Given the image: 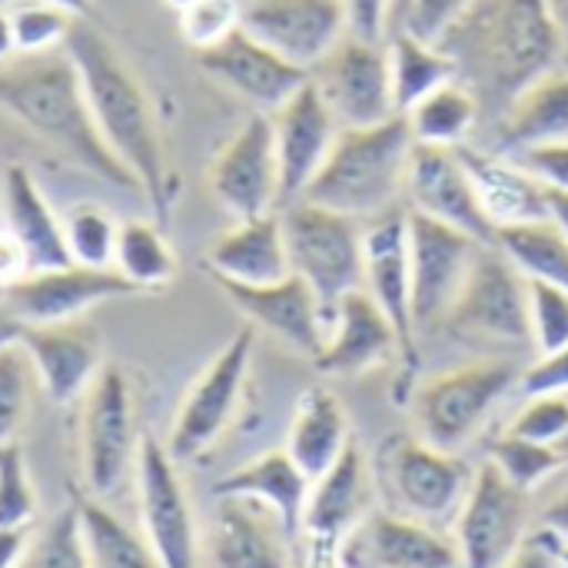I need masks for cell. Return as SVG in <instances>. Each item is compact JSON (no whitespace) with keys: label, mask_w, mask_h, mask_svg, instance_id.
<instances>
[{"label":"cell","mask_w":568,"mask_h":568,"mask_svg":"<svg viewBox=\"0 0 568 568\" xmlns=\"http://www.w3.org/2000/svg\"><path fill=\"white\" fill-rule=\"evenodd\" d=\"M63 50L80 73L83 97L103 143L136 180V190L146 196L153 220L163 226L173 213L176 176L166 163L156 110L140 77L87 17H77Z\"/></svg>","instance_id":"1"},{"label":"cell","mask_w":568,"mask_h":568,"mask_svg":"<svg viewBox=\"0 0 568 568\" xmlns=\"http://www.w3.org/2000/svg\"><path fill=\"white\" fill-rule=\"evenodd\" d=\"M0 110H7L17 123H23L30 133H37L43 143L60 150L87 173L120 190L136 186L126 166L103 143L83 97L80 73L63 47L47 53H17V60H3Z\"/></svg>","instance_id":"2"},{"label":"cell","mask_w":568,"mask_h":568,"mask_svg":"<svg viewBox=\"0 0 568 568\" xmlns=\"http://www.w3.org/2000/svg\"><path fill=\"white\" fill-rule=\"evenodd\" d=\"M456 27L469 33L476 77L503 110L552 73L562 57V27L552 0H476Z\"/></svg>","instance_id":"3"},{"label":"cell","mask_w":568,"mask_h":568,"mask_svg":"<svg viewBox=\"0 0 568 568\" xmlns=\"http://www.w3.org/2000/svg\"><path fill=\"white\" fill-rule=\"evenodd\" d=\"M413 130L399 113L376 126L339 130L326 163L306 186L303 200L353 220H373L399 206L406 196Z\"/></svg>","instance_id":"4"},{"label":"cell","mask_w":568,"mask_h":568,"mask_svg":"<svg viewBox=\"0 0 568 568\" xmlns=\"http://www.w3.org/2000/svg\"><path fill=\"white\" fill-rule=\"evenodd\" d=\"M283 233L290 266L310 283L326 320H333L343 296L363 290V226L336 210L296 200L283 206Z\"/></svg>","instance_id":"5"},{"label":"cell","mask_w":568,"mask_h":568,"mask_svg":"<svg viewBox=\"0 0 568 568\" xmlns=\"http://www.w3.org/2000/svg\"><path fill=\"white\" fill-rule=\"evenodd\" d=\"M80 399H83L80 409L83 479L97 499H106L126 483L130 469L136 466V449L143 433H136L133 389L120 366L103 363Z\"/></svg>","instance_id":"6"},{"label":"cell","mask_w":568,"mask_h":568,"mask_svg":"<svg viewBox=\"0 0 568 568\" xmlns=\"http://www.w3.org/2000/svg\"><path fill=\"white\" fill-rule=\"evenodd\" d=\"M516 383L519 373L509 363H473L429 379L413 399L423 439L436 449L459 453Z\"/></svg>","instance_id":"7"},{"label":"cell","mask_w":568,"mask_h":568,"mask_svg":"<svg viewBox=\"0 0 568 568\" xmlns=\"http://www.w3.org/2000/svg\"><path fill=\"white\" fill-rule=\"evenodd\" d=\"M379 456H383V479L399 516L419 519L436 529L456 523L476 476L456 453L436 449L423 436L419 439L396 436L386 443Z\"/></svg>","instance_id":"8"},{"label":"cell","mask_w":568,"mask_h":568,"mask_svg":"<svg viewBox=\"0 0 568 568\" xmlns=\"http://www.w3.org/2000/svg\"><path fill=\"white\" fill-rule=\"evenodd\" d=\"M253 346H256V333L240 329L193 379L190 393L183 396V403L176 409V419H173L170 439H166V453L176 463L200 459L226 433V426L240 406L243 386H246Z\"/></svg>","instance_id":"9"},{"label":"cell","mask_w":568,"mask_h":568,"mask_svg":"<svg viewBox=\"0 0 568 568\" xmlns=\"http://www.w3.org/2000/svg\"><path fill=\"white\" fill-rule=\"evenodd\" d=\"M443 326L496 343H532L529 280L499 246H483Z\"/></svg>","instance_id":"10"},{"label":"cell","mask_w":568,"mask_h":568,"mask_svg":"<svg viewBox=\"0 0 568 568\" xmlns=\"http://www.w3.org/2000/svg\"><path fill=\"white\" fill-rule=\"evenodd\" d=\"M320 97L333 110L343 130L376 126L399 116L393 100L389 47L386 40H363L346 30V37L310 70Z\"/></svg>","instance_id":"11"},{"label":"cell","mask_w":568,"mask_h":568,"mask_svg":"<svg viewBox=\"0 0 568 568\" xmlns=\"http://www.w3.org/2000/svg\"><path fill=\"white\" fill-rule=\"evenodd\" d=\"M453 526L463 568H503L529 539V493L483 463Z\"/></svg>","instance_id":"12"},{"label":"cell","mask_w":568,"mask_h":568,"mask_svg":"<svg viewBox=\"0 0 568 568\" xmlns=\"http://www.w3.org/2000/svg\"><path fill=\"white\" fill-rule=\"evenodd\" d=\"M136 499L143 536L153 546L160 568H196L200 562V536L190 496L176 473V459L166 453L156 436L143 433L136 449Z\"/></svg>","instance_id":"13"},{"label":"cell","mask_w":568,"mask_h":568,"mask_svg":"<svg viewBox=\"0 0 568 568\" xmlns=\"http://www.w3.org/2000/svg\"><path fill=\"white\" fill-rule=\"evenodd\" d=\"M406 220H409L413 326L416 333H426L433 326H443L483 243L416 210H406Z\"/></svg>","instance_id":"14"},{"label":"cell","mask_w":568,"mask_h":568,"mask_svg":"<svg viewBox=\"0 0 568 568\" xmlns=\"http://www.w3.org/2000/svg\"><path fill=\"white\" fill-rule=\"evenodd\" d=\"M213 200L236 220H253L280 206V163L270 113H253L216 153L206 173Z\"/></svg>","instance_id":"15"},{"label":"cell","mask_w":568,"mask_h":568,"mask_svg":"<svg viewBox=\"0 0 568 568\" xmlns=\"http://www.w3.org/2000/svg\"><path fill=\"white\" fill-rule=\"evenodd\" d=\"M140 290L113 266H80V263H63L50 270H33L10 290H3V303L23 326H40V323H70L80 320L97 303L136 296Z\"/></svg>","instance_id":"16"},{"label":"cell","mask_w":568,"mask_h":568,"mask_svg":"<svg viewBox=\"0 0 568 568\" xmlns=\"http://www.w3.org/2000/svg\"><path fill=\"white\" fill-rule=\"evenodd\" d=\"M406 196H409V210L426 213V216L473 236L483 246H496L499 230L489 220V213L483 210L473 176L466 173L456 146L416 143L413 156H409Z\"/></svg>","instance_id":"17"},{"label":"cell","mask_w":568,"mask_h":568,"mask_svg":"<svg viewBox=\"0 0 568 568\" xmlns=\"http://www.w3.org/2000/svg\"><path fill=\"white\" fill-rule=\"evenodd\" d=\"M270 123L280 163V206H290L303 200L306 186L326 163L343 126L320 97L313 80H306L283 106H276L270 113Z\"/></svg>","instance_id":"18"},{"label":"cell","mask_w":568,"mask_h":568,"mask_svg":"<svg viewBox=\"0 0 568 568\" xmlns=\"http://www.w3.org/2000/svg\"><path fill=\"white\" fill-rule=\"evenodd\" d=\"M196 63L216 83L253 103L260 113H273L310 80V70L280 57L273 47H266L250 30H243V23L220 43L196 50Z\"/></svg>","instance_id":"19"},{"label":"cell","mask_w":568,"mask_h":568,"mask_svg":"<svg viewBox=\"0 0 568 568\" xmlns=\"http://www.w3.org/2000/svg\"><path fill=\"white\" fill-rule=\"evenodd\" d=\"M339 568H463L456 539L399 513H369L339 546Z\"/></svg>","instance_id":"20"},{"label":"cell","mask_w":568,"mask_h":568,"mask_svg":"<svg viewBox=\"0 0 568 568\" xmlns=\"http://www.w3.org/2000/svg\"><path fill=\"white\" fill-rule=\"evenodd\" d=\"M243 30L290 63L313 70L346 37V10L343 0H250Z\"/></svg>","instance_id":"21"},{"label":"cell","mask_w":568,"mask_h":568,"mask_svg":"<svg viewBox=\"0 0 568 568\" xmlns=\"http://www.w3.org/2000/svg\"><path fill=\"white\" fill-rule=\"evenodd\" d=\"M363 290L396 326L403 356H416L413 326V276H409V220L396 206L363 226Z\"/></svg>","instance_id":"22"},{"label":"cell","mask_w":568,"mask_h":568,"mask_svg":"<svg viewBox=\"0 0 568 568\" xmlns=\"http://www.w3.org/2000/svg\"><path fill=\"white\" fill-rule=\"evenodd\" d=\"M216 286L230 296V303L253 326L266 329L270 336H276L280 343H286L290 349H296L310 359L320 356V349L326 343L329 320L303 276L290 273V276H283L276 283H263V286L216 280Z\"/></svg>","instance_id":"23"},{"label":"cell","mask_w":568,"mask_h":568,"mask_svg":"<svg viewBox=\"0 0 568 568\" xmlns=\"http://www.w3.org/2000/svg\"><path fill=\"white\" fill-rule=\"evenodd\" d=\"M373 499H376L373 466L359 449V443H349L346 453L329 466V473H323L313 483L300 539L339 552L343 539L373 513Z\"/></svg>","instance_id":"24"},{"label":"cell","mask_w":568,"mask_h":568,"mask_svg":"<svg viewBox=\"0 0 568 568\" xmlns=\"http://www.w3.org/2000/svg\"><path fill=\"white\" fill-rule=\"evenodd\" d=\"M17 343L30 356L37 383L57 406L77 403L103 366L100 336L80 320L23 326Z\"/></svg>","instance_id":"25"},{"label":"cell","mask_w":568,"mask_h":568,"mask_svg":"<svg viewBox=\"0 0 568 568\" xmlns=\"http://www.w3.org/2000/svg\"><path fill=\"white\" fill-rule=\"evenodd\" d=\"M396 353H403V346L389 316L366 290H353L339 300L326 329V343L313 366L323 376H359L373 366L389 363Z\"/></svg>","instance_id":"26"},{"label":"cell","mask_w":568,"mask_h":568,"mask_svg":"<svg viewBox=\"0 0 568 568\" xmlns=\"http://www.w3.org/2000/svg\"><path fill=\"white\" fill-rule=\"evenodd\" d=\"M210 559L216 568H290L293 542L266 506L243 496H216Z\"/></svg>","instance_id":"27"},{"label":"cell","mask_w":568,"mask_h":568,"mask_svg":"<svg viewBox=\"0 0 568 568\" xmlns=\"http://www.w3.org/2000/svg\"><path fill=\"white\" fill-rule=\"evenodd\" d=\"M206 266L213 280H230L243 286L276 283L293 273L283 216L263 213L253 220H236L226 233H220L206 250Z\"/></svg>","instance_id":"28"},{"label":"cell","mask_w":568,"mask_h":568,"mask_svg":"<svg viewBox=\"0 0 568 568\" xmlns=\"http://www.w3.org/2000/svg\"><path fill=\"white\" fill-rule=\"evenodd\" d=\"M456 153H459L466 173L473 176L479 203L489 213V220L496 223V230L549 220L546 186L529 170H523L516 160H506L499 153H483L466 143L456 146Z\"/></svg>","instance_id":"29"},{"label":"cell","mask_w":568,"mask_h":568,"mask_svg":"<svg viewBox=\"0 0 568 568\" xmlns=\"http://www.w3.org/2000/svg\"><path fill=\"white\" fill-rule=\"evenodd\" d=\"M310 489H313L310 476L293 463L286 449H270L216 483V496H243L266 506L280 519L290 542H296L303 532Z\"/></svg>","instance_id":"30"},{"label":"cell","mask_w":568,"mask_h":568,"mask_svg":"<svg viewBox=\"0 0 568 568\" xmlns=\"http://www.w3.org/2000/svg\"><path fill=\"white\" fill-rule=\"evenodd\" d=\"M3 216H7V230L23 243L33 270L70 263L60 216L47 203L33 173L20 163H10L3 173Z\"/></svg>","instance_id":"31"},{"label":"cell","mask_w":568,"mask_h":568,"mask_svg":"<svg viewBox=\"0 0 568 568\" xmlns=\"http://www.w3.org/2000/svg\"><path fill=\"white\" fill-rule=\"evenodd\" d=\"M349 419L339 396L326 386H310L296 399V413L290 423L286 453L293 463L316 483L349 446Z\"/></svg>","instance_id":"32"},{"label":"cell","mask_w":568,"mask_h":568,"mask_svg":"<svg viewBox=\"0 0 568 568\" xmlns=\"http://www.w3.org/2000/svg\"><path fill=\"white\" fill-rule=\"evenodd\" d=\"M568 136V73H546L526 87L503 116L499 143L506 153H519L539 143Z\"/></svg>","instance_id":"33"},{"label":"cell","mask_w":568,"mask_h":568,"mask_svg":"<svg viewBox=\"0 0 568 568\" xmlns=\"http://www.w3.org/2000/svg\"><path fill=\"white\" fill-rule=\"evenodd\" d=\"M386 47H389L393 100H396V113L403 116L433 90L459 80V63L443 43H429L409 30H393Z\"/></svg>","instance_id":"34"},{"label":"cell","mask_w":568,"mask_h":568,"mask_svg":"<svg viewBox=\"0 0 568 568\" xmlns=\"http://www.w3.org/2000/svg\"><path fill=\"white\" fill-rule=\"evenodd\" d=\"M77 516L93 568H160V559L146 542V536L130 529L97 496L77 499Z\"/></svg>","instance_id":"35"},{"label":"cell","mask_w":568,"mask_h":568,"mask_svg":"<svg viewBox=\"0 0 568 568\" xmlns=\"http://www.w3.org/2000/svg\"><path fill=\"white\" fill-rule=\"evenodd\" d=\"M496 246L519 266L526 280H542L568 290V236L552 220L503 226Z\"/></svg>","instance_id":"36"},{"label":"cell","mask_w":568,"mask_h":568,"mask_svg":"<svg viewBox=\"0 0 568 568\" xmlns=\"http://www.w3.org/2000/svg\"><path fill=\"white\" fill-rule=\"evenodd\" d=\"M476 116H479V100L459 80L433 90L406 113L413 140L429 146H463L469 130L476 126Z\"/></svg>","instance_id":"37"},{"label":"cell","mask_w":568,"mask_h":568,"mask_svg":"<svg viewBox=\"0 0 568 568\" xmlns=\"http://www.w3.org/2000/svg\"><path fill=\"white\" fill-rule=\"evenodd\" d=\"M113 270H120L140 293H153V290L170 286L176 276V256L163 236V226L143 223V220L120 223Z\"/></svg>","instance_id":"38"},{"label":"cell","mask_w":568,"mask_h":568,"mask_svg":"<svg viewBox=\"0 0 568 568\" xmlns=\"http://www.w3.org/2000/svg\"><path fill=\"white\" fill-rule=\"evenodd\" d=\"M60 226H63V243H67L70 263L97 266V270L113 266L120 223L113 220L110 210H103L97 203H77L60 216Z\"/></svg>","instance_id":"39"},{"label":"cell","mask_w":568,"mask_h":568,"mask_svg":"<svg viewBox=\"0 0 568 568\" xmlns=\"http://www.w3.org/2000/svg\"><path fill=\"white\" fill-rule=\"evenodd\" d=\"M17 568H93L83 546L77 503L60 509L43 529H37L27 539V549Z\"/></svg>","instance_id":"40"},{"label":"cell","mask_w":568,"mask_h":568,"mask_svg":"<svg viewBox=\"0 0 568 568\" xmlns=\"http://www.w3.org/2000/svg\"><path fill=\"white\" fill-rule=\"evenodd\" d=\"M489 463L523 493H532L539 483H546L552 473H559L566 466L562 456L556 453V446L532 443V439H523L513 433H506L493 443Z\"/></svg>","instance_id":"41"},{"label":"cell","mask_w":568,"mask_h":568,"mask_svg":"<svg viewBox=\"0 0 568 568\" xmlns=\"http://www.w3.org/2000/svg\"><path fill=\"white\" fill-rule=\"evenodd\" d=\"M77 17L47 3V0H23L10 10V27H13V43L17 53H47L60 50L73 30Z\"/></svg>","instance_id":"42"},{"label":"cell","mask_w":568,"mask_h":568,"mask_svg":"<svg viewBox=\"0 0 568 568\" xmlns=\"http://www.w3.org/2000/svg\"><path fill=\"white\" fill-rule=\"evenodd\" d=\"M37 516V493L17 439L0 446V526L27 529Z\"/></svg>","instance_id":"43"},{"label":"cell","mask_w":568,"mask_h":568,"mask_svg":"<svg viewBox=\"0 0 568 568\" xmlns=\"http://www.w3.org/2000/svg\"><path fill=\"white\" fill-rule=\"evenodd\" d=\"M30 356L20 343H10L0 349V446L17 439V429L27 419L30 403V383H33Z\"/></svg>","instance_id":"44"},{"label":"cell","mask_w":568,"mask_h":568,"mask_svg":"<svg viewBox=\"0 0 568 568\" xmlns=\"http://www.w3.org/2000/svg\"><path fill=\"white\" fill-rule=\"evenodd\" d=\"M529 326L532 346L549 356L568 346V290L529 280Z\"/></svg>","instance_id":"45"},{"label":"cell","mask_w":568,"mask_h":568,"mask_svg":"<svg viewBox=\"0 0 568 568\" xmlns=\"http://www.w3.org/2000/svg\"><path fill=\"white\" fill-rule=\"evenodd\" d=\"M243 23V7L236 0H193L180 10V33L193 50H206L230 37Z\"/></svg>","instance_id":"46"},{"label":"cell","mask_w":568,"mask_h":568,"mask_svg":"<svg viewBox=\"0 0 568 568\" xmlns=\"http://www.w3.org/2000/svg\"><path fill=\"white\" fill-rule=\"evenodd\" d=\"M568 429V396H529L523 413L513 419L509 433L556 446Z\"/></svg>","instance_id":"47"},{"label":"cell","mask_w":568,"mask_h":568,"mask_svg":"<svg viewBox=\"0 0 568 568\" xmlns=\"http://www.w3.org/2000/svg\"><path fill=\"white\" fill-rule=\"evenodd\" d=\"M476 0H409L406 20L399 30H409L429 43H439L473 7Z\"/></svg>","instance_id":"48"},{"label":"cell","mask_w":568,"mask_h":568,"mask_svg":"<svg viewBox=\"0 0 568 568\" xmlns=\"http://www.w3.org/2000/svg\"><path fill=\"white\" fill-rule=\"evenodd\" d=\"M516 163L523 170H529L546 190H562L568 193V136L566 140H552V143H539L529 150L516 153Z\"/></svg>","instance_id":"49"},{"label":"cell","mask_w":568,"mask_h":568,"mask_svg":"<svg viewBox=\"0 0 568 568\" xmlns=\"http://www.w3.org/2000/svg\"><path fill=\"white\" fill-rule=\"evenodd\" d=\"M346 30L363 40H389L393 33V0H343Z\"/></svg>","instance_id":"50"},{"label":"cell","mask_w":568,"mask_h":568,"mask_svg":"<svg viewBox=\"0 0 568 568\" xmlns=\"http://www.w3.org/2000/svg\"><path fill=\"white\" fill-rule=\"evenodd\" d=\"M526 396H568V346L542 356L526 376H519Z\"/></svg>","instance_id":"51"},{"label":"cell","mask_w":568,"mask_h":568,"mask_svg":"<svg viewBox=\"0 0 568 568\" xmlns=\"http://www.w3.org/2000/svg\"><path fill=\"white\" fill-rule=\"evenodd\" d=\"M27 273H33V266H30L23 243L7 226H0V293L10 290L13 283H20Z\"/></svg>","instance_id":"52"},{"label":"cell","mask_w":568,"mask_h":568,"mask_svg":"<svg viewBox=\"0 0 568 568\" xmlns=\"http://www.w3.org/2000/svg\"><path fill=\"white\" fill-rule=\"evenodd\" d=\"M503 568H562L556 546L549 542V536L542 532L539 539H526V546L506 562Z\"/></svg>","instance_id":"53"},{"label":"cell","mask_w":568,"mask_h":568,"mask_svg":"<svg viewBox=\"0 0 568 568\" xmlns=\"http://www.w3.org/2000/svg\"><path fill=\"white\" fill-rule=\"evenodd\" d=\"M542 532L552 536L556 542H568V489L542 513Z\"/></svg>","instance_id":"54"},{"label":"cell","mask_w":568,"mask_h":568,"mask_svg":"<svg viewBox=\"0 0 568 568\" xmlns=\"http://www.w3.org/2000/svg\"><path fill=\"white\" fill-rule=\"evenodd\" d=\"M30 532L27 529H3L0 526V568H17L23 549H27Z\"/></svg>","instance_id":"55"},{"label":"cell","mask_w":568,"mask_h":568,"mask_svg":"<svg viewBox=\"0 0 568 568\" xmlns=\"http://www.w3.org/2000/svg\"><path fill=\"white\" fill-rule=\"evenodd\" d=\"M20 329H23V323L10 313V306L0 296V349L10 346V343H17L20 339Z\"/></svg>","instance_id":"56"},{"label":"cell","mask_w":568,"mask_h":568,"mask_svg":"<svg viewBox=\"0 0 568 568\" xmlns=\"http://www.w3.org/2000/svg\"><path fill=\"white\" fill-rule=\"evenodd\" d=\"M549 196V220L568 236V193L562 190H546Z\"/></svg>","instance_id":"57"},{"label":"cell","mask_w":568,"mask_h":568,"mask_svg":"<svg viewBox=\"0 0 568 568\" xmlns=\"http://www.w3.org/2000/svg\"><path fill=\"white\" fill-rule=\"evenodd\" d=\"M17 53V43H13V27H10V13L0 10V63L10 60Z\"/></svg>","instance_id":"58"},{"label":"cell","mask_w":568,"mask_h":568,"mask_svg":"<svg viewBox=\"0 0 568 568\" xmlns=\"http://www.w3.org/2000/svg\"><path fill=\"white\" fill-rule=\"evenodd\" d=\"M47 3H53V7H60V10H67L73 17H87L90 13V0H47Z\"/></svg>","instance_id":"59"},{"label":"cell","mask_w":568,"mask_h":568,"mask_svg":"<svg viewBox=\"0 0 568 568\" xmlns=\"http://www.w3.org/2000/svg\"><path fill=\"white\" fill-rule=\"evenodd\" d=\"M406 10H409V0H393V30H399V27H403Z\"/></svg>","instance_id":"60"},{"label":"cell","mask_w":568,"mask_h":568,"mask_svg":"<svg viewBox=\"0 0 568 568\" xmlns=\"http://www.w3.org/2000/svg\"><path fill=\"white\" fill-rule=\"evenodd\" d=\"M549 542L556 546V552H559V562H562V568H568V542H556L552 536H549Z\"/></svg>","instance_id":"61"},{"label":"cell","mask_w":568,"mask_h":568,"mask_svg":"<svg viewBox=\"0 0 568 568\" xmlns=\"http://www.w3.org/2000/svg\"><path fill=\"white\" fill-rule=\"evenodd\" d=\"M556 453L562 456V463H566V466H568V429H566V436H562V439L556 443Z\"/></svg>","instance_id":"62"},{"label":"cell","mask_w":568,"mask_h":568,"mask_svg":"<svg viewBox=\"0 0 568 568\" xmlns=\"http://www.w3.org/2000/svg\"><path fill=\"white\" fill-rule=\"evenodd\" d=\"M166 3H170V7H173L176 13H180V10H186V7H190L193 0H166Z\"/></svg>","instance_id":"63"}]
</instances>
